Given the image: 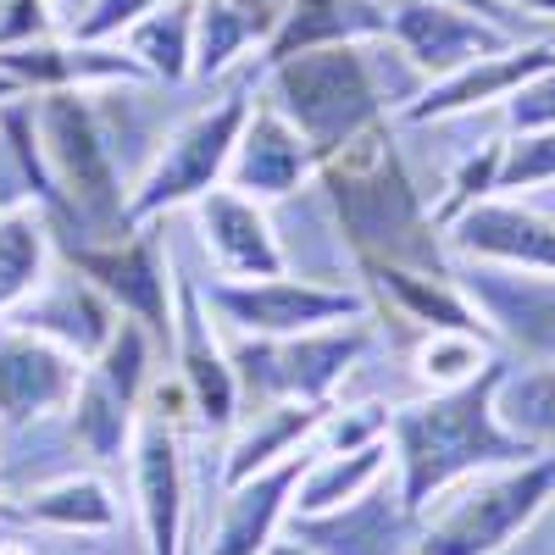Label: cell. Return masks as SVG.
I'll return each instance as SVG.
<instances>
[{"label": "cell", "instance_id": "cell-1", "mask_svg": "<svg viewBox=\"0 0 555 555\" xmlns=\"http://www.w3.org/2000/svg\"><path fill=\"white\" fill-rule=\"evenodd\" d=\"M317 195L361 267H411V272H450V250L434 222V201L405 162L395 117L356 133L345 151L317 167Z\"/></svg>", "mask_w": 555, "mask_h": 555}, {"label": "cell", "instance_id": "cell-2", "mask_svg": "<svg viewBox=\"0 0 555 555\" xmlns=\"http://www.w3.org/2000/svg\"><path fill=\"white\" fill-rule=\"evenodd\" d=\"M423 83L428 78L378 34L361 44H317V51L267 62L256 95L289 128H300L317 162H328L356 133L400 117L423 95Z\"/></svg>", "mask_w": 555, "mask_h": 555}, {"label": "cell", "instance_id": "cell-3", "mask_svg": "<svg viewBox=\"0 0 555 555\" xmlns=\"http://www.w3.org/2000/svg\"><path fill=\"white\" fill-rule=\"evenodd\" d=\"M500 373H505V356H494L473 384L405 400L389 411V478L411 517H423L455 483L539 455L500 423L494 411Z\"/></svg>", "mask_w": 555, "mask_h": 555}, {"label": "cell", "instance_id": "cell-4", "mask_svg": "<svg viewBox=\"0 0 555 555\" xmlns=\"http://www.w3.org/2000/svg\"><path fill=\"white\" fill-rule=\"evenodd\" d=\"M256 83H261V67L228 78L217 89H201V101L167 128V139L145 162V172L128 183V222L133 228L178 217L201 195L222 190L228 162H234V145H240V128L256 106Z\"/></svg>", "mask_w": 555, "mask_h": 555}, {"label": "cell", "instance_id": "cell-5", "mask_svg": "<svg viewBox=\"0 0 555 555\" xmlns=\"http://www.w3.org/2000/svg\"><path fill=\"white\" fill-rule=\"evenodd\" d=\"M39 101V139H44V162H51L62 217L56 234L78 228V245H112L133 234L128 222V178L112 162V145L95 122L83 89H51Z\"/></svg>", "mask_w": 555, "mask_h": 555}, {"label": "cell", "instance_id": "cell-6", "mask_svg": "<svg viewBox=\"0 0 555 555\" xmlns=\"http://www.w3.org/2000/svg\"><path fill=\"white\" fill-rule=\"evenodd\" d=\"M555 505V455L494 467L444 489L416 533V555H505Z\"/></svg>", "mask_w": 555, "mask_h": 555}, {"label": "cell", "instance_id": "cell-7", "mask_svg": "<svg viewBox=\"0 0 555 555\" xmlns=\"http://www.w3.org/2000/svg\"><path fill=\"white\" fill-rule=\"evenodd\" d=\"M373 317L334 322L317 334H289V339H228V361L240 378V400L267 405V400H306L328 405L339 384L356 373V361L373 345Z\"/></svg>", "mask_w": 555, "mask_h": 555}, {"label": "cell", "instance_id": "cell-8", "mask_svg": "<svg viewBox=\"0 0 555 555\" xmlns=\"http://www.w3.org/2000/svg\"><path fill=\"white\" fill-rule=\"evenodd\" d=\"M201 300L211 322L228 339H289V334H317L334 322L373 317L361 289H334L311 284V278L278 272V278H206Z\"/></svg>", "mask_w": 555, "mask_h": 555}, {"label": "cell", "instance_id": "cell-9", "mask_svg": "<svg viewBox=\"0 0 555 555\" xmlns=\"http://www.w3.org/2000/svg\"><path fill=\"white\" fill-rule=\"evenodd\" d=\"M455 289L478 311L483 334L522 366L555 361V272H517L494 261H450Z\"/></svg>", "mask_w": 555, "mask_h": 555}, {"label": "cell", "instance_id": "cell-10", "mask_svg": "<svg viewBox=\"0 0 555 555\" xmlns=\"http://www.w3.org/2000/svg\"><path fill=\"white\" fill-rule=\"evenodd\" d=\"M378 12H384V39L428 83L478 62V56L505 51V44H517L512 28L489 23L483 12L450 7V0H378Z\"/></svg>", "mask_w": 555, "mask_h": 555}, {"label": "cell", "instance_id": "cell-11", "mask_svg": "<svg viewBox=\"0 0 555 555\" xmlns=\"http://www.w3.org/2000/svg\"><path fill=\"white\" fill-rule=\"evenodd\" d=\"M172 373L190 384L195 400V423L206 434H228L240 423V378H234V361H228V339L211 322L201 284L190 272H172Z\"/></svg>", "mask_w": 555, "mask_h": 555}, {"label": "cell", "instance_id": "cell-12", "mask_svg": "<svg viewBox=\"0 0 555 555\" xmlns=\"http://www.w3.org/2000/svg\"><path fill=\"white\" fill-rule=\"evenodd\" d=\"M83 284H95L117 317L139 322L151 334H172V261H162V245L151 240V228L112 240V245H73L62 256Z\"/></svg>", "mask_w": 555, "mask_h": 555}, {"label": "cell", "instance_id": "cell-13", "mask_svg": "<svg viewBox=\"0 0 555 555\" xmlns=\"http://www.w3.org/2000/svg\"><path fill=\"white\" fill-rule=\"evenodd\" d=\"M444 250H450V261L555 272V211L517 201V195H489L444 228Z\"/></svg>", "mask_w": 555, "mask_h": 555}, {"label": "cell", "instance_id": "cell-14", "mask_svg": "<svg viewBox=\"0 0 555 555\" xmlns=\"http://www.w3.org/2000/svg\"><path fill=\"white\" fill-rule=\"evenodd\" d=\"M555 62V34H539V39H517L505 44L494 56H478L467 67H455L434 83H423L416 95L395 122H444V117H473V112H500L517 89Z\"/></svg>", "mask_w": 555, "mask_h": 555}, {"label": "cell", "instance_id": "cell-15", "mask_svg": "<svg viewBox=\"0 0 555 555\" xmlns=\"http://www.w3.org/2000/svg\"><path fill=\"white\" fill-rule=\"evenodd\" d=\"M190 222H195L201 250L211 261V278H278V272H289L272 206L228 190V183L190 206Z\"/></svg>", "mask_w": 555, "mask_h": 555}, {"label": "cell", "instance_id": "cell-16", "mask_svg": "<svg viewBox=\"0 0 555 555\" xmlns=\"http://www.w3.org/2000/svg\"><path fill=\"white\" fill-rule=\"evenodd\" d=\"M83 373H89V361H78L73 350L0 322V416L12 428H28V423H44V416L67 411Z\"/></svg>", "mask_w": 555, "mask_h": 555}, {"label": "cell", "instance_id": "cell-17", "mask_svg": "<svg viewBox=\"0 0 555 555\" xmlns=\"http://www.w3.org/2000/svg\"><path fill=\"white\" fill-rule=\"evenodd\" d=\"M284 0H195V89H217L267 62Z\"/></svg>", "mask_w": 555, "mask_h": 555}, {"label": "cell", "instance_id": "cell-18", "mask_svg": "<svg viewBox=\"0 0 555 555\" xmlns=\"http://www.w3.org/2000/svg\"><path fill=\"white\" fill-rule=\"evenodd\" d=\"M317 151L300 139V128H289L284 117H278L261 95L240 128V145H234V162H228V190H240L261 206H278L300 195L306 183L317 178Z\"/></svg>", "mask_w": 555, "mask_h": 555}, {"label": "cell", "instance_id": "cell-19", "mask_svg": "<svg viewBox=\"0 0 555 555\" xmlns=\"http://www.w3.org/2000/svg\"><path fill=\"white\" fill-rule=\"evenodd\" d=\"M289 539H300L311 555H405L416 517L400 505L395 478L373 483L361 500L334 505V512H311L284 522Z\"/></svg>", "mask_w": 555, "mask_h": 555}, {"label": "cell", "instance_id": "cell-20", "mask_svg": "<svg viewBox=\"0 0 555 555\" xmlns=\"http://www.w3.org/2000/svg\"><path fill=\"white\" fill-rule=\"evenodd\" d=\"M117 322L122 317L112 311V300L95 284H83L73 267H51V272H44V284L7 317V328L39 334V339L73 350L78 361H95Z\"/></svg>", "mask_w": 555, "mask_h": 555}, {"label": "cell", "instance_id": "cell-21", "mask_svg": "<svg viewBox=\"0 0 555 555\" xmlns=\"http://www.w3.org/2000/svg\"><path fill=\"white\" fill-rule=\"evenodd\" d=\"M306 461H311V444L295 450L289 461H278V467L245 478V483H228L206 555H267L272 539H284V522L295 512V489H300Z\"/></svg>", "mask_w": 555, "mask_h": 555}, {"label": "cell", "instance_id": "cell-22", "mask_svg": "<svg viewBox=\"0 0 555 555\" xmlns=\"http://www.w3.org/2000/svg\"><path fill=\"white\" fill-rule=\"evenodd\" d=\"M128 461H133V494H139V522H145V550L151 555H183L190 473H183V439H178V428L139 423Z\"/></svg>", "mask_w": 555, "mask_h": 555}, {"label": "cell", "instance_id": "cell-23", "mask_svg": "<svg viewBox=\"0 0 555 555\" xmlns=\"http://www.w3.org/2000/svg\"><path fill=\"white\" fill-rule=\"evenodd\" d=\"M328 405H306V400H267L240 411V423L228 428V461H222V483H245L278 461H289L317 439V423Z\"/></svg>", "mask_w": 555, "mask_h": 555}, {"label": "cell", "instance_id": "cell-24", "mask_svg": "<svg viewBox=\"0 0 555 555\" xmlns=\"http://www.w3.org/2000/svg\"><path fill=\"white\" fill-rule=\"evenodd\" d=\"M7 206H34L51 217H62V195L51 162H44V139H39V101L34 95H12L0 101V211Z\"/></svg>", "mask_w": 555, "mask_h": 555}, {"label": "cell", "instance_id": "cell-25", "mask_svg": "<svg viewBox=\"0 0 555 555\" xmlns=\"http://www.w3.org/2000/svg\"><path fill=\"white\" fill-rule=\"evenodd\" d=\"M378 34H384L378 0H284V23H278L267 62L317 51V44H361V39H378Z\"/></svg>", "mask_w": 555, "mask_h": 555}, {"label": "cell", "instance_id": "cell-26", "mask_svg": "<svg viewBox=\"0 0 555 555\" xmlns=\"http://www.w3.org/2000/svg\"><path fill=\"white\" fill-rule=\"evenodd\" d=\"M373 289L400 311V322H416L423 334L434 328H455V334H483L478 311L467 306V295L455 289V278H434V272H411V267H366ZM489 339V334H483Z\"/></svg>", "mask_w": 555, "mask_h": 555}, {"label": "cell", "instance_id": "cell-27", "mask_svg": "<svg viewBox=\"0 0 555 555\" xmlns=\"http://www.w3.org/2000/svg\"><path fill=\"white\" fill-rule=\"evenodd\" d=\"M112 44H122L128 62L145 73L151 83L183 89L195 67V0H172V7H156L151 17H139L133 28H122Z\"/></svg>", "mask_w": 555, "mask_h": 555}, {"label": "cell", "instance_id": "cell-28", "mask_svg": "<svg viewBox=\"0 0 555 555\" xmlns=\"http://www.w3.org/2000/svg\"><path fill=\"white\" fill-rule=\"evenodd\" d=\"M56 228L34 206H7L0 211V322H7L56 267Z\"/></svg>", "mask_w": 555, "mask_h": 555}, {"label": "cell", "instance_id": "cell-29", "mask_svg": "<svg viewBox=\"0 0 555 555\" xmlns=\"http://www.w3.org/2000/svg\"><path fill=\"white\" fill-rule=\"evenodd\" d=\"M384 478H389V434L373 439V444H361V450H345V455H317L311 450L289 517H311V512L350 505V500H361L366 489L384 483Z\"/></svg>", "mask_w": 555, "mask_h": 555}, {"label": "cell", "instance_id": "cell-30", "mask_svg": "<svg viewBox=\"0 0 555 555\" xmlns=\"http://www.w3.org/2000/svg\"><path fill=\"white\" fill-rule=\"evenodd\" d=\"M12 517L56 528V533H112L117 528V494L89 473H67L56 483L28 489L23 505H12Z\"/></svg>", "mask_w": 555, "mask_h": 555}, {"label": "cell", "instance_id": "cell-31", "mask_svg": "<svg viewBox=\"0 0 555 555\" xmlns=\"http://www.w3.org/2000/svg\"><path fill=\"white\" fill-rule=\"evenodd\" d=\"M67 428H73V444L89 455V461H101V467H112V461H122L133 450V434H139V411L112 395L95 373H83L73 405H67Z\"/></svg>", "mask_w": 555, "mask_h": 555}, {"label": "cell", "instance_id": "cell-32", "mask_svg": "<svg viewBox=\"0 0 555 555\" xmlns=\"http://www.w3.org/2000/svg\"><path fill=\"white\" fill-rule=\"evenodd\" d=\"M494 411L528 450L555 455V361H544V366H512L505 361L500 389H494Z\"/></svg>", "mask_w": 555, "mask_h": 555}, {"label": "cell", "instance_id": "cell-33", "mask_svg": "<svg viewBox=\"0 0 555 555\" xmlns=\"http://www.w3.org/2000/svg\"><path fill=\"white\" fill-rule=\"evenodd\" d=\"M489 361H494V350H489L483 334L434 328V334L416 339V350H411V373H416V384H423V395H439V389L473 384Z\"/></svg>", "mask_w": 555, "mask_h": 555}, {"label": "cell", "instance_id": "cell-34", "mask_svg": "<svg viewBox=\"0 0 555 555\" xmlns=\"http://www.w3.org/2000/svg\"><path fill=\"white\" fill-rule=\"evenodd\" d=\"M550 183H555V128L505 133V139H500V178H494V195L533 201L539 190H550Z\"/></svg>", "mask_w": 555, "mask_h": 555}, {"label": "cell", "instance_id": "cell-35", "mask_svg": "<svg viewBox=\"0 0 555 555\" xmlns=\"http://www.w3.org/2000/svg\"><path fill=\"white\" fill-rule=\"evenodd\" d=\"M89 373H95L112 395H122L133 411H139V395H145V384H151V328H139V322H117L112 328V339L101 345V356L89 361Z\"/></svg>", "mask_w": 555, "mask_h": 555}, {"label": "cell", "instance_id": "cell-36", "mask_svg": "<svg viewBox=\"0 0 555 555\" xmlns=\"http://www.w3.org/2000/svg\"><path fill=\"white\" fill-rule=\"evenodd\" d=\"M384 434H389V405H378V400H366V405H328V411H322V423H317L311 450L317 455H345V450H361V444H373Z\"/></svg>", "mask_w": 555, "mask_h": 555}, {"label": "cell", "instance_id": "cell-37", "mask_svg": "<svg viewBox=\"0 0 555 555\" xmlns=\"http://www.w3.org/2000/svg\"><path fill=\"white\" fill-rule=\"evenodd\" d=\"M156 7H172V0H83V7L67 17V34H73V39L112 44L122 28H133L139 17H151Z\"/></svg>", "mask_w": 555, "mask_h": 555}, {"label": "cell", "instance_id": "cell-38", "mask_svg": "<svg viewBox=\"0 0 555 555\" xmlns=\"http://www.w3.org/2000/svg\"><path fill=\"white\" fill-rule=\"evenodd\" d=\"M67 34V17L56 0H0V51H17V44H39Z\"/></svg>", "mask_w": 555, "mask_h": 555}, {"label": "cell", "instance_id": "cell-39", "mask_svg": "<svg viewBox=\"0 0 555 555\" xmlns=\"http://www.w3.org/2000/svg\"><path fill=\"white\" fill-rule=\"evenodd\" d=\"M450 7H467V12H483L489 23H500V28H512L517 39H539V34H544L539 23H528L522 12H512V7H505V0H450Z\"/></svg>", "mask_w": 555, "mask_h": 555}, {"label": "cell", "instance_id": "cell-40", "mask_svg": "<svg viewBox=\"0 0 555 555\" xmlns=\"http://www.w3.org/2000/svg\"><path fill=\"white\" fill-rule=\"evenodd\" d=\"M512 12H522L528 23H539L544 34H555V0H505Z\"/></svg>", "mask_w": 555, "mask_h": 555}, {"label": "cell", "instance_id": "cell-41", "mask_svg": "<svg viewBox=\"0 0 555 555\" xmlns=\"http://www.w3.org/2000/svg\"><path fill=\"white\" fill-rule=\"evenodd\" d=\"M267 555H311V550H306L300 539H272V544H267Z\"/></svg>", "mask_w": 555, "mask_h": 555}, {"label": "cell", "instance_id": "cell-42", "mask_svg": "<svg viewBox=\"0 0 555 555\" xmlns=\"http://www.w3.org/2000/svg\"><path fill=\"white\" fill-rule=\"evenodd\" d=\"M0 555H34L23 539H0Z\"/></svg>", "mask_w": 555, "mask_h": 555}]
</instances>
